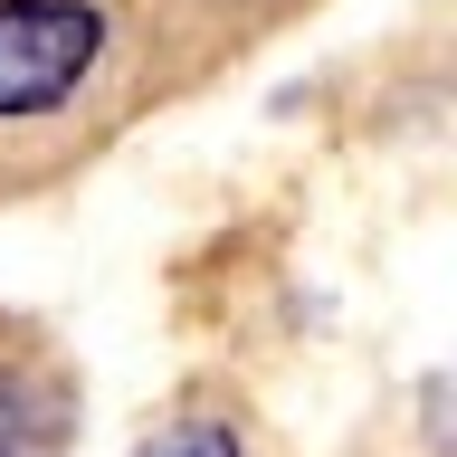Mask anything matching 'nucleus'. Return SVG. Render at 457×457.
Masks as SVG:
<instances>
[{
  "label": "nucleus",
  "mask_w": 457,
  "mask_h": 457,
  "mask_svg": "<svg viewBox=\"0 0 457 457\" xmlns=\"http://www.w3.org/2000/svg\"><path fill=\"white\" fill-rule=\"evenodd\" d=\"M105 57L96 0H0V124L57 114Z\"/></svg>",
  "instance_id": "obj_1"
},
{
  "label": "nucleus",
  "mask_w": 457,
  "mask_h": 457,
  "mask_svg": "<svg viewBox=\"0 0 457 457\" xmlns=\"http://www.w3.org/2000/svg\"><path fill=\"white\" fill-rule=\"evenodd\" d=\"M0 457H48V400L0 381Z\"/></svg>",
  "instance_id": "obj_2"
},
{
  "label": "nucleus",
  "mask_w": 457,
  "mask_h": 457,
  "mask_svg": "<svg viewBox=\"0 0 457 457\" xmlns=\"http://www.w3.org/2000/svg\"><path fill=\"white\" fill-rule=\"evenodd\" d=\"M143 457H238V428L228 420H181V428H162Z\"/></svg>",
  "instance_id": "obj_3"
}]
</instances>
